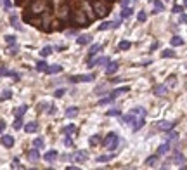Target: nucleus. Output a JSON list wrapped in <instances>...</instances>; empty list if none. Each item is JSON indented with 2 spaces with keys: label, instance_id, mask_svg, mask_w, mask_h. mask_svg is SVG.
<instances>
[{
  "label": "nucleus",
  "instance_id": "obj_46",
  "mask_svg": "<svg viewBox=\"0 0 187 170\" xmlns=\"http://www.w3.org/2000/svg\"><path fill=\"white\" fill-rule=\"evenodd\" d=\"M12 168H23V165L19 163L17 158H14V160H12Z\"/></svg>",
  "mask_w": 187,
  "mask_h": 170
},
{
  "label": "nucleus",
  "instance_id": "obj_23",
  "mask_svg": "<svg viewBox=\"0 0 187 170\" xmlns=\"http://www.w3.org/2000/svg\"><path fill=\"white\" fill-rule=\"evenodd\" d=\"M114 153L113 155H101V156H97V163H106V162H111V160H114Z\"/></svg>",
  "mask_w": 187,
  "mask_h": 170
},
{
  "label": "nucleus",
  "instance_id": "obj_18",
  "mask_svg": "<svg viewBox=\"0 0 187 170\" xmlns=\"http://www.w3.org/2000/svg\"><path fill=\"white\" fill-rule=\"evenodd\" d=\"M76 19H78V24H80V26H87V23H89V19L85 17V14H83L82 9L76 12Z\"/></svg>",
  "mask_w": 187,
  "mask_h": 170
},
{
  "label": "nucleus",
  "instance_id": "obj_28",
  "mask_svg": "<svg viewBox=\"0 0 187 170\" xmlns=\"http://www.w3.org/2000/svg\"><path fill=\"white\" fill-rule=\"evenodd\" d=\"M177 139H179V132H173V128L166 132V141L173 142V141H177Z\"/></svg>",
  "mask_w": 187,
  "mask_h": 170
},
{
  "label": "nucleus",
  "instance_id": "obj_52",
  "mask_svg": "<svg viewBox=\"0 0 187 170\" xmlns=\"http://www.w3.org/2000/svg\"><path fill=\"white\" fill-rule=\"evenodd\" d=\"M168 80H170V83H172V85H175V83H177V77H173V75H172L170 78H168Z\"/></svg>",
  "mask_w": 187,
  "mask_h": 170
},
{
  "label": "nucleus",
  "instance_id": "obj_31",
  "mask_svg": "<svg viewBox=\"0 0 187 170\" xmlns=\"http://www.w3.org/2000/svg\"><path fill=\"white\" fill-rule=\"evenodd\" d=\"M66 116H68V118H73V116H76V115H78V108L76 106H71V108H68V109H66Z\"/></svg>",
  "mask_w": 187,
  "mask_h": 170
},
{
  "label": "nucleus",
  "instance_id": "obj_32",
  "mask_svg": "<svg viewBox=\"0 0 187 170\" xmlns=\"http://www.w3.org/2000/svg\"><path fill=\"white\" fill-rule=\"evenodd\" d=\"M125 92H130V87H128V85H125V87H120V89H114V90H113V92L111 94H114V96H120V94H125Z\"/></svg>",
  "mask_w": 187,
  "mask_h": 170
},
{
  "label": "nucleus",
  "instance_id": "obj_8",
  "mask_svg": "<svg viewBox=\"0 0 187 170\" xmlns=\"http://www.w3.org/2000/svg\"><path fill=\"white\" fill-rule=\"evenodd\" d=\"M177 125V121H168V120H163L158 123V128L161 130V132H168V130H172L173 127Z\"/></svg>",
  "mask_w": 187,
  "mask_h": 170
},
{
  "label": "nucleus",
  "instance_id": "obj_40",
  "mask_svg": "<svg viewBox=\"0 0 187 170\" xmlns=\"http://www.w3.org/2000/svg\"><path fill=\"white\" fill-rule=\"evenodd\" d=\"M12 97V90H4L2 92V96H0V101H7Z\"/></svg>",
  "mask_w": 187,
  "mask_h": 170
},
{
  "label": "nucleus",
  "instance_id": "obj_38",
  "mask_svg": "<svg viewBox=\"0 0 187 170\" xmlns=\"http://www.w3.org/2000/svg\"><path fill=\"white\" fill-rule=\"evenodd\" d=\"M137 21L139 23H145V21H147V14H145V11H139V12H137Z\"/></svg>",
  "mask_w": 187,
  "mask_h": 170
},
{
  "label": "nucleus",
  "instance_id": "obj_1",
  "mask_svg": "<svg viewBox=\"0 0 187 170\" xmlns=\"http://www.w3.org/2000/svg\"><path fill=\"white\" fill-rule=\"evenodd\" d=\"M145 115H147V109L145 108H133L130 113H126L125 116H121V121L123 123H132V130L137 132L145 125Z\"/></svg>",
  "mask_w": 187,
  "mask_h": 170
},
{
  "label": "nucleus",
  "instance_id": "obj_49",
  "mask_svg": "<svg viewBox=\"0 0 187 170\" xmlns=\"http://www.w3.org/2000/svg\"><path fill=\"white\" fill-rule=\"evenodd\" d=\"M47 113H48V115H54V113H55V106H54V104H50V106H48Z\"/></svg>",
  "mask_w": 187,
  "mask_h": 170
},
{
  "label": "nucleus",
  "instance_id": "obj_34",
  "mask_svg": "<svg viewBox=\"0 0 187 170\" xmlns=\"http://www.w3.org/2000/svg\"><path fill=\"white\" fill-rule=\"evenodd\" d=\"M52 47H50V45H45V47H43V49L40 50V56L42 57H47V56H50V54H52Z\"/></svg>",
  "mask_w": 187,
  "mask_h": 170
},
{
  "label": "nucleus",
  "instance_id": "obj_35",
  "mask_svg": "<svg viewBox=\"0 0 187 170\" xmlns=\"http://www.w3.org/2000/svg\"><path fill=\"white\" fill-rule=\"evenodd\" d=\"M175 56H177V54H175L172 49H165L163 52H161V57H163V59H168V57H175Z\"/></svg>",
  "mask_w": 187,
  "mask_h": 170
},
{
  "label": "nucleus",
  "instance_id": "obj_54",
  "mask_svg": "<svg viewBox=\"0 0 187 170\" xmlns=\"http://www.w3.org/2000/svg\"><path fill=\"white\" fill-rule=\"evenodd\" d=\"M156 49H158V42H154V43L151 45V50H156Z\"/></svg>",
  "mask_w": 187,
  "mask_h": 170
},
{
  "label": "nucleus",
  "instance_id": "obj_29",
  "mask_svg": "<svg viewBox=\"0 0 187 170\" xmlns=\"http://www.w3.org/2000/svg\"><path fill=\"white\" fill-rule=\"evenodd\" d=\"M11 24H12L16 30H23V26L19 24V19H17V16L16 14H11Z\"/></svg>",
  "mask_w": 187,
  "mask_h": 170
},
{
  "label": "nucleus",
  "instance_id": "obj_5",
  "mask_svg": "<svg viewBox=\"0 0 187 170\" xmlns=\"http://www.w3.org/2000/svg\"><path fill=\"white\" fill-rule=\"evenodd\" d=\"M76 163H85L89 160V151H85V149H80V151H76L75 155L71 156Z\"/></svg>",
  "mask_w": 187,
  "mask_h": 170
},
{
  "label": "nucleus",
  "instance_id": "obj_16",
  "mask_svg": "<svg viewBox=\"0 0 187 170\" xmlns=\"http://www.w3.org/2000/svg\"><path fill=\"white\" fill-rule=\"evenodd\" d=\"M61 71H62L61 64H52V66H47L45 73H47V75H55V73H61Z\"/></svg>",
  "mask_w": 187,
  "mask_h": 170
},
{
  "label": "nucleus",
  "instance_id": "obj_3",
  "mask_svg": "<svg viewBox=\"0 0 187 170\" xmlns=\"http://www.w3.org/2000/svg\"><path fill=\"white\" fill-rule=\"evenodd\" d=\"M102 144H104V148L106 149H116L118 148V144H120V139H118V135L114 134V132H109V134L104 137V141H102Z\"/></svg>",
  "mask_w": 187,
  "mask_h": 170
},
{
  "label": "nucleus",
  "instance_id": "obj_24",
  "mask_svg": "<svg viewBox=\"0 0 187 170\" xmlns=\"http://www.w3.org/2000/svg\"><path fill=\"white\" fill-rule=\"evenodd\" d=\"M114 99H116V96H114V94H109L108 97H102V99L99 101L97 104H99V106H104V104H109V102H113Z\"/></svg>",
  "mask_w": 187,
  "mask_h": 170
},
{
  "label": "nucleus",
  "instance_id": "obj_48",
  "mask_svg": "<svg viewBox=\"0 0 187 170\" xmlns=\"http://www.w3.org/2000/svg\"><path fill=\"white\" fill-rule=\"evenodd\" d=\"M64 144H66V146H73V141H71V137H69V135H66V139H64Z\"/></svg>",
  "mask_w": 187,
  "mask_h": 170
},
{
  "label": "nucleus",
  "instance_id": "obj_26",
  "mask_svg": "<svg viewBox=\"0 0 187 170\" xmlns=\"http://www.w3.org/2000/svg\"><path fill=\"white\" fill-rule=\"evenodd\" d=\"M132 14H133V9L128 7V5H125L123 11H121V16H120V17H121V19H126V17H130Z\"/></svg>",
  "mask_w": 187,
  "mask_h": 170
},
{
  "label": "nucleus",
  "instance_id": "obj_27",
  "mask_svg": "<svg viewBox=\"0 0 187 170\" xmlns=\"http://www.w3.org/2000/svg\"><path fill=\"white\" fill-rule=\"evenodd\" d=\"M28 111V106L26 104H23V106H17L16 109H14V116H23V115Z\"/></svg>",
  "mask_w": 187,
  "mask_h": 170
},
{
  "label": "nucleus",
  "instance_id": "obj_13",
  "mask_svg": "<svg viewBox=\"0 0 187 170\" xmlns=\"http://www.w3.org/2000/svg\"><path fill=\"white\" fill-rule=\"evenodd\" d=\"M158 162H159V155L156 153V155H152V156H149V158H145L144 165H145V167H156V165H158Z\"/></svg>",
  "mask_w": 187,
  "mask_h": 170
},
{
  "label": "nucleus",
  "instance_id": "obj_12",
  "mask_svg": "<svg viewBox=\"0 0 187 170\" xmlns=\"http://www.w3.org/2000/svg\"><path fill=\"white\" fill-rule=\"evenodd\" d=\"M28 160H30L31 163H36L38 160H40V153H38V148L30 149V151H28Z\"/></svg>",
  "mask_w": 187,
  "mask_h": 170
},
{
  "label": "nucleus",
  "instance_id": "obj_56",
  "mask_svg": "<svg viewBox=\"0 0 187 170\" xmlns=\"http://www.w3.org/2000/svg\"><path fill=\"white\" fill-rule=\"evenodd\" d=\"M2 2H4V0H0V4H2Z\"/></svg>",
  "mask_w": 187,
  "mask_h": 170
},
{
  "label": "nucleus",
  "instance_id": "obj_7",
  "mask_svg": "<svg viewBox=\"0 0 187 170\" xmlns=\"http://www.w3.org/2000/svg\"><path fill=\"white\" fill-rule=\"evenodd\" d=\"M118 68H120V63L118 61H108V64H106V75L108 77H111V75H114L118 71Z\"/></svg>",
  "mask_w": 187,
  "mask_h": 170
},
{
  "label": "nucleus",
  "instance_id": "obj_17",
  "mask_svg": "<svg viewBox=\"0 0 187 170\" xmlns=\"http://www.w3.org/2000/svg\"><path fill=\"white\" fill-rule=\"evenodd\" d=\"M90 42H92V35H87V33H85V35H80L76 38V43H78V45H87V43H90Z\"/></svg>",
  "mask_w": 187,
  "mask_h": 170
},
{
  "label": "nucleus",
  "instance_id": "obj_11",
  "mask_svg": "<svg viewBox=\"0 0 187 170\" xmlns=\"http://www.w3.org/2000/svg\"><path fill=\"white\" fill-rule=\"evenodd\" d=\"M108 61H109V57H97V59H90L89 61V68H94V66H101V64H108Z\"/></svg>",
  "mask_w": 187,
  "mask_h": 170
},
{
  "label": "nucleus",
  "instance_id": "obj_33",
  "mask_svg": "<svg viewBox=\"0 0 187 170\" xmlns=\"http://www.w3.org/2000/svg\"><path fill=\"white\" fill-rule=\"evenodd\" d=\"M14 130H21L23 128V116H16V121L12 123Z\"/></svg>",
  "mask_w": 187,
  "mask_h": 170
},
{
  "label": "nucleus",
  "instance_id": "obj_15",
  "mask_svg": "<svg viewBox=\"0 0 187 170\" xmlns=\"http://www.w3.org/2000/svg\"><path fill=\"white\" fill-rule=\"evenodd\" d=\"M152 92L156 94L158 97H163V96H166V92H168V87H166V85H156Z\"/></svg>",
  "mask_w": 187,
  "mask_h": 170
},
{
  "label": "nucleus",
  "instance_id": "obj_51",
  "mask_svg": "<svg viewBox=\"0 0 187 170\" xmlns=\"http://www.w3.org/2000/svg\"><path fill=\"white\" fill-rule=\"evenodd\" d=\"M4 130H5V121L0 120V134H4Z\"/></svg>",
  "mask_w": 187,
  "mask_h": 170
},
{
  "label": "nucleus",
  "instance_id": "obj_37",
  "mask_svg": "<svg viewBox=\"0 0 187 170\" xmlns=\"http://www.w3.org/2000/svg\"><path fill=\"white\" fill-rule=\"evenodd\" d=\"M43 146H45V142H43V139H42V137H36V139H33V148L42 149Z\"/></svg>",
  "mask_w": 187,
  "mask_h": 170
},
{
  "label": "nucleus",
  "instance_id": "obj_30",
  "mask_svg": "<svg viewBox=\"0 0 187 170\" xmlns=\"http://www.w3.org/2000/svg\"><path fill=\"white\" fill-rule=\"evenodd\" d=\"M130 47H132V42H128V40H121L118 43V50H128Z\"/></svg>",
  "mask_w": 187,
  "mask_h": 170
},
{
  "label": "nucleus",
  "instance_id": "obj_25",
  "mask_svg": "<svg viewBox=\"0 0 187 170\" xmlns=\"http://www.w3.org/2000/svg\"><path fill=\"white\" fill-rule=\"evenodd\" d=\"M170 43H172L173 47H180V45H184V38H182V36H179V35H175V36H172Z\"/></svg>",
  "mask_w": 187,
  "mask_h": 170
},
{
  "label": "nucleus",
  "instance_id": "obj_10",
  "mask_svg": "<svg viewBox=\"0 0 187 170\" xmlns=\"http://www.w3.org/2000/svg\"><path fill=\"white\" fill-rule=\"evenodd\" d=\"M101 50H102V45H101V43H94V45L89 49V56H87V59L90 61V59H92L94 56H97Z\"/></svg>",
  "mask_w": 187,
  "mask_h": 170
},
{
  "label": "nucleus",
  "instance_id": "obj_41",
  "mask_svg": "<svg viewBox=\"0 0 187 170\" xmlns=\"http://www.w3.org/2000/svg\"><path fill=\"white\" fill-rule=\"evenodd\" d=\"M5 42H7V45H11V47H12V45H16V36H14V35H7L5 36Z\"/></svg>",
  "mask_w": 187,
  "mask_h": 170
},
{
  "label": "nucleus",
  "instance_id": "obj_55",
  "mask_svg": "<svg viewBox=\"0 0 187 170\" xmlns=\"http://www.w3.org/2000/svg\"><path fill=\"white\" fill-rule=\"evenodd\" d=\"M184 7H187V0H184Z\"/></svg>",
  "mask_w": 187,
  "mask_h": 170
},
{
  "label": "nucleus",
  "instance_id": "obj_53",
  "mask_svg": "<svg viewBox=\"0 0 187 170\" xmlns=\"http://www.w3.org/2000/svg\"><path fill=\"white\" fill-rule=\"evenodd\" d=\"M120 4H121V5H123V7H125V5H128V4H130V0H121Z\"/></svg>",
  "mask_w": 187,
  "mask_h": 170
},
{
  "label": "nucleus",
  "instance_id": "obj_6",
  "mask_svg": "<svg viewBox=\"0 0 187 170\" xmlns=\"http://www.w3.org/2000/svg\"><path fill=\"white\" fill-rule=\"evenodd\" d=\"M172 162H173V163H177V165H182V168H187L185 165H184V163H187V160H185V156L182 155L180 151H173Z\"/></svg>",
  "mask_w": 187,
  "mask_h": 170
},
{
  "label": "nucleus",
  "instance_id": "obj_22",
  "mask_svg": "<svg viewBox=\"0 0 187 170\" xmlns=\"http://www.w3.org/2000/svg\"><path fill=\"white\" fill-rule=\"evenodd\" d=\"M76 130H78V128H76V125L69 123V125H66V127L62 128V134H64V135H71V134H75Z\"/></svg>",
  "mask_w": 187,
  "mask_h": 170
},
{
  "label": "nucleus",
  "instance_id": "obj_21",
  "mask_svg": "<svg viewBox=\"0 0 187 170\" xmlns=\"http://www.w3.org/2000/svg\"><path fill=\"white\" fill-rule=\"evenodd\" d=\"M2 144L5 148H12L14 146V137L12 135H2Z\"/></svg>",
  "mask_w": 187,
  "mask_h": 170
},
{
  "label": "nucleus",
  "instance_id": "obj_4",
  "mask_svg": "<svg viewBox=\"0 0 187 170\" xmlns=\"http://www.w3.org/2000/svg\"><path fill=\"white\" fill-rule=\"evenodd\" d=\"M95 80V75L94 73H89V75H73L69 77V82L71 83H87V82H94Z\"/></svg>",
  "mask_w": 187,
  "mask_h": 170
},
{
  "label": "nucleus",
  "instance_id": "obj_9",
  "mask_svg": "<svg viewBox=\"0 0 187 170\" xmlns=\"http://www.w3.org/2000/svg\"><path fill=\"white\" fill-rule=\"evenodd\" d=\"M57 156H59V153H57L55 149H50V151H47V153L43 155V160L47 163H54L55 160H57Z\"/></svg>",
  "mask_w": 187,
  "mask_h": 170
},
{
  "label": "nucleus",
  "instance_id": "obj_14",
  "mask_svg": "<svg viewBox=\"0 0 187 170\" xmlns=\"http://www.w3.org/2000/svg\"><path fill=\"white\" fill-rule=\"evenodd\" d=\"M170 149H172V142L166 141V142H163V144H161V146L158 148V155H159V156H165L166 153L170 151Z\"/></svg>",
  "mask_w": 187,
  "mask_h": 170
},
{
  "label": "nucleus",
  "instance_id": "obj_45",
  "mask_svg": "<svg viewBox=\"0 0 187 170\" xmlns=\"http://www.w3.org/2000/svg\"><path fill=\"white\" fill-rule=\"evenodd\" d=\"M64 94H66V89H57V90L54 92V96H55V97H62Z\"/></svg>",
  "mask_w": 187,
  "mask_h": 170
},
{
  "label": "nucleus",
  "instance_id": "obj_20",
  "mask_svg": "<svg viewBox=\"0 0 187 170\" xmlns=\"http://www.w3.org/2000/svg\"><path fill=\"white\" fill-rule=\"evenodd\" d=\"M151 2L154 4V11H152L154 14H159V12H163V11H165V5H163V2H161V0H151Z\"/></svg>",
  "mask_w": 187,
  "mask_h": 170
},
{
  "label": "nucleus",
  "instance_id": "obj_19",
  "mask_svg": "<svg viewBox=\"0 0 187 170\" xmlns=\"http://www.w3.org/2000/svg\"><path fill=\"white\" fill-rule=\"evenodd\" d=\"M36 130H38V123L36 121H30V123L24 125V132L26 134H31V132H36Z\"/></svg>",
  "mask_w": 187,
  "mask_h": 170
},
{
  "label": "nucleus",
  "instance_id": "obj_2",
  "mask_svg": "<svg viewBox=\"0 0 187 170\" xmlns=\"http://www.w3.org/2000/svg\"><path fill=\"white\" fill-rule=\"evenodd\" d=\"M90 5L94 7L95 16H99V17H104V16H108L111 12L109 5H106V0L104 2H101V0H90Z\"/></svg>",
  "mask_w": 187,
  "mask_h": 170
},
{
  "label": "nucleus",
  "instance_id": "obj_39",
  "mask_svg": "<svg viewBox=\"0 0 187 170\" xmlns=\"http://www.w3.org/2000/svg\"><path fill=\"white\" fill-rule=\"evenodd\" d=\"M89 142H90V146H97V144L101 142V135H92L89 139Z\"/></svg>",
  "mask_w": 187,
  "mask_h": 170
},
{
  "label": "nucleus",
  "instance_id": "obj_50",
  "mask_svg": "<svg viewBox=\"0 0 187 170\" xmlns=\"http://www.w3.org/2000/svg\"><path fill=\"white\" fill-rule=\"evenodd\" d=\"M180 23H182V24H185V23H187V16L184 14V12L180 14Z\"/></svg>",
  "mask_w": 187,
  "mask_h": 170
},
{
  "label": "nucleus",
  "instance_id": "obj_42",
  "mask_svg": "<svg viewBox=\"0 0 187 170\" xmlns=\"http://www.w3.org/2000/svg\"><path fill=\"white\" fill-rule=\"evenodd\" d=\"M111 24H113L111 21H104L102 24H99V31H104V30H109V28H111Z\"/></svg>",
  "mask_w": 187,
  "mask_h": 170
},
{
  "label": "nucleus",
  "instance_id": "obj_47",
  "mask_svg": "<svg viewBox=\"0 0 187 170\" xmlns=\"http://www.w3.org/2000/svg\"><path fill=\"white\" fill-rule=\"evenodd\" d=\"M2 4H4V9H5V11H9V9L12 7V4H11V0H4Z\"/></svg>",
  "mask_w": 187,
  "mask_h": 170
},
{
  "label": "nucleus",
  "instance_id": "obj_43",
  "mask_svg": "<svg viewBox=\"0 0 187 170\" xmlns=\"http://www.w3.org/2000/svg\"><path fill=\"white\" fill-rule=\"evenodd\" d=\"M106 115H108V116H121V111H120V109H109Z\"/></svg>",
  "mask_w": 187,
  "mask_h": 170
},
{
  "label": "nucleus",
  "instance_id": "obj_36",
  "mask_svg": "<svg viewBox=\"0 0 187 170\" xmlns=\"http://www.w3.org/2000/svg\"><path fill=\"white\" fill-rule=\"evenodd\" d=\"M47 66H48V64L45 63V61H38V63H36V71H40V73H45Z\"/></svg>",
  "mask_w": 187,
  "mask_h": 170
},
{
  "label": "nucleus",
  "instance_id": "obj_44",
  "mask_svg": "<svg viewBox=\"0 0 187 170\" xmlns=\"http://www.w3.org/2000/svg\"><path fill=\"white\" fill-rule=\"evenodd\" d=\"M172 12L173 14H182V12H184V7H182V5H173Z\"/></svg>",
  "mask_w": 187,
  "mask_h": 170
}]
</instances>
